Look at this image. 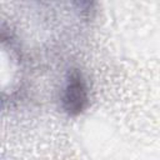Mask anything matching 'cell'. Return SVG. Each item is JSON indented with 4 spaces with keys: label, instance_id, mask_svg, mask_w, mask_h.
Here are the masks:
<instances>
[{
    "label": "cell",
    "instance_id": "1",
    "mask_svg": "<svg viewBox=\"0 0 160 160\" xmlns=\"http://www.w3.org/2000/svg\"><path fill=\"white\" fill-rule=\"evenodd\" d=\"M61 109L70 116H76L81 114L89 104V91L86 80L84 79L82 74L76 70H69L64 86L60 95Z\"/></svg>",
    "mask_w": 160,
    "mask_h": 160
}]
</instances>
